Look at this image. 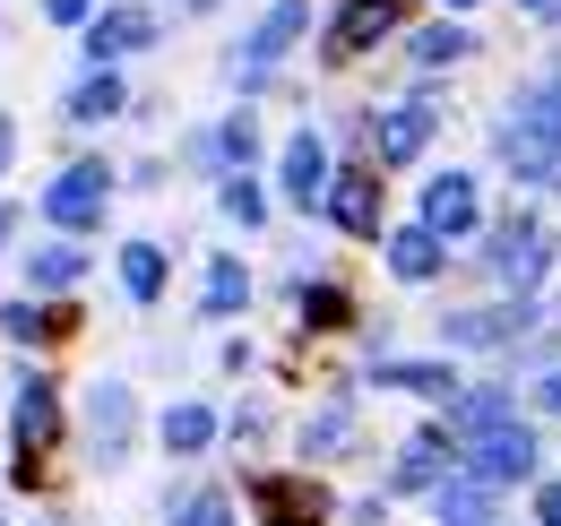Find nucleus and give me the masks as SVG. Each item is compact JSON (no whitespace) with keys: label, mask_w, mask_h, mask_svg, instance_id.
<instances>
[{"label":"nucleus","mask_w":561,"mask_h":526,"mask_svg":"<svg viewBox=\"0 0 561 526\" xmlns=\"http://www.w3.org/2000/svg\"><path fill=\"white\" fill-rule=\"evenodd\" d=\"M518 122H527V130H553V138H561V78H553V87H536V95H518Z\"/></svg>","instance_id":"nucleus-29"},{"label":"nucleus","mask_w":561,"mask_h":526,"mask_svg":"<svg viewBox=\"0 0 561 526\" xmlns=\"http://www.w3.org/2000/svg\"><path fill=\"white\" fill-rule=\"evenodd\" d=\"M251 138H260V130H251V113H233V122H225V156H242V164H251Z\"/></svg>","instance_id":"nucleus-33"},{"label":"nucleus","mask_w":561,"mask_h":526,"mask_svg":"<svg viewBox=\"0 0 561 526\" xmlns=\"http://www.w3.org/2000/svg\"><path fill=\"white\" fill-rule=\"evenodd\" d=\"M44 216H53V225H70V233H87V225L104 216V164H70V173L44 191Z\"/></svg>","instance_id":"nucleus-4"},{"label":"nucleus","mask_w":561,"mask_h":526,"mask_svg":"<svg viewBox=\"0 0 561 526\" xmlns=\"http://www.w3.org/2000/svg\"><path fill=\"white\" fill-rule=\"evenodd\" d=\"M9 225H18V216H9V207H0V233H9Z\"/></svg>","instance_id":"nucleus-40"},{"label":"nucleus","mask_w":561,"mask_h":526,"mask_svg":"<svg viewBox=\"0 0 561 526\" xmlns=\"http://www.w3.org/2000/svg\"><path fill=\"white\" fill-rule=\"evenodd\" d=\"M302 26H311V9H302V0H277V9H268V26L251 35V69H268V61L285 53V44L302 35Z\"/></svg>","instance_id":"nucleus-18"},{"label":"nucleus","mask_w":561,"mask_h":526,"mask_svg":"<svg viewBox=\"0 0 561 526\" xmlns=\"http://www.w3.org/2000/svg\"><path fill=\"white\" fill-rule=\"evenodd\" d=\"M61 329H70V311H35V302L9 311V336H61Z\"/></svg>","instance_id":"nucleus-30"},{"label":"nucleus","mask_w":561,"mask_h":526,"mask_svg":"<svg viewBox=\"0 0 561 526\" xmlns=\"http://www.w3.org/2000/svg\"><path fill=\"white\" fill-rule=\"evenodd\" d=\"M9 147H18V122L0 113V173H9Z\"/></svg>","instance_id":"nucleus-36"},{"label":"nucleus","mask_w":561,"mask_h":526,"mask_svg":"<svg viewBox=\"0 0 561 526\" xmlns=\"http://www.w3.org/2000/svg\"><path fill=\"white\" fill-rule=\"evenodd\" d=\"M329 216H337L346 233H380V173H337Z\"/></svg>","instance_id":"nucleus-11"},{"label":"nucleus","mask_w":561,"mask_h":526,"mask_svg":"<svg viewBox=\"0 0 561 526\" xmlns=\"http://www.w3.org/2000/svg\"><path fill=\"white\" fill-rule=\"evenodd\" d=\"M122 285H130L139 302H156V294H164V251H156V242H130V251H122Z\"/></svg>","instance_id":"nucleus-22"},{"label":"nucleus","mask_w":561,"mask_h":526,"mask_svg":"<svg viewBox=\"0 0 561 526\" xmlns=\"http://www.w3.org/2000/svg\"><path fill=\"white\" fill-rule=\"evenodd\" d=\"M545 405H561V371H545Z\"/></svg>","instance_id":"nucleus-37"},{"label":"nucleus","mask_w":561,"mask_h":526,"mask_svg":"<svg viewBox=\"0 0 561 526\" xmlns=\"http://www.w3.org/2000/svg\"><path fill=\"white\" fill-rule=\"evenodd\" d=\"M536 329V311L527 302H501V311H440V336L449 345H510V336Z\"/></svg>","instance_id":"nucleus-5"},{"label":"nucleus","mask_w":561,"mask_h":526,"mask_svg":"<svg viewBox=\"0 0 561 526\" xmlns=\"http://www.w3.org/2000/svg\"><path fill=\"white\" fill-rule=\"evenodd\" d=\"M440 9H476V0H440Z\"/></svg>","instance_id":"nucleus-39"},{"label":"nucleus","mask_w":561,"mask_h":526,"mask_svg":"<svg viewBox=\"0 0 561 526\" xmlns=\"http://www.w3.org/2000/svg\"><path fill=\"white\" fill-rule=\"evenodd\" d=\"M225 216H242V225H260V216H268V198L251 191V182H225Z\"/></svg>","instance_id":"nucleus-32"},{"label":"nucleus","mask_w":561,"mask_h":526,"mask_svg":"<svg viewBox=\"0 0 561 526\" xmlns=\"http://www.w3.org/2000/svg\"><path fill=\"white\" fill-rule=\"evenodd\" d=\"M78 267H87V251H78V242H44V251H35V267H26V276H35V285H70Z\"/></svg>","instance_id":"nucleus-24"},{"label":"nucleus","mask_w":561,"mask_h":526,"mask_svg":"<svg viewBox=\"0 0 561 526\" xmlns=\"http://www.w3.org/2000/svg\"><path fill=\"white\" fill-rule=\"evenodd\" d=\"M251 501H260L277 526H320V518H329V510H320V492H311L302 474H260V483H251Z\"/></svg>","instance_id":"nucleus-8"},{"label":"nucleus","mask_w":561,"mask_h":526,"mask_svg":"<svg viewBox=\"0 0 561 526\" xmlns=\"http://www.w3.org/2000/svg\"><path fill=\"white\" fill-rule=\"evenodd\" d=\"M346 432H354L346 405H320V414H311V432H302V449H311V458H337V441H346Z\"/></svg>","instance_id":"nucleus-26"},{"label":"nucleus","mask_w":561,"mask_h":526,"mask_svg":"<svg viewBox=\"0 0 561 526\" xmlns=\"http://www.w3.org/2000/svg\"><path fill=\"white\" fill-rule=\"evenodd\" d=\"M130 380H95V397H87V432H95V458H122L130 449Z\"/></svg>","instance_id":"nucleus-7"},{"label":"nucleus","mask_w":561,"mask_h":526,"mask_svg":"<svg viewBox=\"0 0 561 526\" xmlns=\"http://www.w3.org/2000/svg\"><path fill=\"white\" fill-rule=\"evenodd\" d=\"M536 510H545V526H561V483H545V492H536Z\"/></svg>","instance_id":"nucleus-35"},{"label":"nucleus","mask_w":561,"mask_h":526,"mask_svg":"<svg viewBox=\"0 0 561 526\" xmlns=\"http://www.w3.org/2000/svg\"><path fill=\"white\" fill-rule=\"evenodd\" d=\"M467 44H476V35H467V26H449V18H440V26H423V35H415V61H432V69H440V61H458V53H467Z\"/></svg>","instance_id":"nucleus-27"},{"label":"nucleus","mask_w":561,"mask_h":526,"mask_svg":"<svg viewBox=\"0 0 561 526\" xmlns=\"http://www.w3.org/2000/svg\"><path fill=\"white\" fill-rule=\"evenodd\" d=\"M440 466H449V432H415V441H407V458H398V483L423 492V483H440Z\"/></svg>","instance_id":"nucleus-19"},{"label":"nucleus","mask_w":561,"mask_h":526,"mask_svg":"<svg viewBox=\"0 0 561 526\" xmlns=\"http://www.w3.org/2000/svg\"><path fill=\"white\" fill-rule=\"evenodd\" d=\"M139 44H156V18H147V9H104V18L87 26V53H95V69L122 61V53H139Z\"/></svg>","instance_id":"nucleus-9"},{"label":"nucleus","mask_w":561,"mask_h":526,"mask_svg":"<svg viewBox=\"0 0 561 526\" xmlns=\"http://www.w3.org/2000/svg\"><path fill=\"white\" fill-rule=\"evenodd\" d=\"M130 95H122V78L113 69H95V78H78L70 87V122H104V113H122Z\"/></svg>","instance_id":"nucleus-20"},{"label":"nucleus","mask_w":561,"mask_h":526,"mask_svg":"<svg viewBox=\"0 0 561 526\" xmlns=\"http://www.w3.org/2000/svg\"><path fill=\"white\" fill-rule=\"evenodd\" d=\"M182 9H208V0H182Z\"/></svg>","instance_id":"nucleus-41"},{"label":"nucleus","mask_w":561,"mask_h":526,"mask_svg":"<svg viewBox=\"0 0 561 526\" xmlns=\"http://www.w3.org/2000/svg\"><path fill=\"white\" fill-rule=\"evenodd\" d=\"M329 191H337V182H329V147L302 130L294 147H285V198H302V207H329Z\"/></svg>","instance_id":"nucleus-10"},{"label":"nucleus","mask_w":561,"mask_h":526,"mask_svg":"<svg viewBox=\"0 0 561 526\" xmlns=\"http://www.w3.org/2000/svg\"><path fill=\"white\" fill-rule=\"evenodd\" d=\"M302 320H311V329H346L354 302L337 294V285H311V294H302Z\"/></svg>","instance_id":"nucleus-28"},{"label":"nucleus","mask_w":561,"mask_h":526,"mask_svg":"<svg viewBox=\"0 0 561 526\" xmlns=\"http://www.w3.org/2000/svg\"><path fill=\"white\" fill-rule=\"evenodd\" d=\"M492 276H501V285H536V276H545V260H553V242H545V225H536V216H510V225H501V233H492Z\"/></svg>","instance_id":"nucleus-3"},{"label":"nucleus","mask_w":561,"mask_h":526,"mask_svg":"<svg viewBox=\"0 0 561 526\" xmlns=\"http://www.w3.org/2000/svg\"><path fill=\"white\" fill-rule=\"evenodd\" d=\"M501 423H518L510 389H467L458 405H449V432H467V441H484V432H501Z\"/></svg>","instance_id":"nucleus-15"},{"label":"nucleus","mask_w":561,"mask_h":526,"mask_svg":"<svg viewBox=\"0 0 561 526\" xmlns=\"http://www.w3.org/2000/svg\"><path fill=\"white\" fill-rule=\"evenodd\" d=\"M233 510H225V492H199V501H182V518L173 526H225Z\"/></svg>","instance_id":"nucleus-31"},{"label":"nucleus","mask_w":561,"mask_h":526,"mask_svg":"<svg viewBox=\"0 0 561 526\" xmlns=\"http://www.w3.org/2000/svg\"><path fill=\"white\" fill-rule=\"evenodd\" d=\"M423 138H432V104L415 95V104H398V113L380 122V164H415Z\"/></svg>","instance_id":"nucleus-14"},{"label":"nucleus","mask_w":561,"mask_h":526,"mask_svg":"<svg viewBox=\"0 0 561 526\" xmlns=\"http://www.w3.org/2000/svg\"><path fill=\"white\" fill-rule=\"evenodd\" d=\"M467 474L476 483H527L536 474V432L527 423H501L484 441H467Z\"/></svg>","instance_id":"nucleus-1"},{"label":"nucleus","mask_w":561,"mask_h":526,"mask_svg":"<svg viewBox=\"0 0 561 526\" xmlns=\"http://www.w3.org/2000/svg\"><path fill=\"white\" fill-rule=\"evenodd\" d=\"M208 432H216L208 405H173V414H164V441H173V449H208Z\"/></svg>","instance_id":"nucleus-25"},{"label":"nucleus","mask_w":561,"mask_h":526,"mask_svg":"<svg viewBox=\"0 0 561 526\" xmlns=\"http://www.w3.org/2000/svg\"><path fill=\"white\" fill-rule=\"evenodd\" d=\"M389 267H398L407 285L440 276V233H432V225H407V233H389Z\"/></svg>","instance_id":"nucleus-17"},{"label":"nucleus","mask_w":561,"mask_h":526,"mask_svg":"<svg viewBox=\"0 0 561 526\" xmlns=\"http://www.w3.org/2000/svg\"><path fill=\"white\" fill-rule=\"evenodd\" d=\"M44 9H53V18H61V26H78V18H87V9H95V0H44Z\"/></svg>","instance_id":"nucleus-34"},{"label":"nucleus","mask_w":561,"mask_h":526,"mask_svg":"<svg viewBox=\"0 0 561 526\" xmlns=\"http://www.w3.org/2000/svg\"><path fill=\"white\" fill-rule=\"evenodd\" d=\"M242 294H251L242 260H216V267H208V311H216V320H233V311H242Z\"/></svg>","instance_id":"nucleus-23"},{"label":"nucleus","mask_w":561,"mask_h":526,"mask_svg":"<svg viewBox=\"0 0 561 526\" xmlns=\"http://www.w3.org/2000/svg\"><path fill=\"white\" fill-rule=\"evenodd\" d=\"M423 225H432V233H467V225H476V182H467V173H440V182L423 191Z\"/></svg>","instance_id":"nucleus-12"},{"label":"nucleus","mask_w":561,"mask_h":526,"mask_svg":"<svg viewBox=\"0 0 561 526\" xmlns=\"http://www.w3.org/2000/svg\"><path fill=\"white\" fill-rule=\"evenodd\" d=\"M380 389H415V397H440V405H458V371L449 363H380Z\"/></svg>","instance_id":"nucleus-16"},{"label":"nucleus","mask_w":561,"mask_h":526,"mask_svg":"<svg viewBox=\"0 0 561 526\" xmlns=\"http://www.w3.org/2000/svg\"><path fill=\"white\" fill-rule=\"evenodd\" d=\"M527 9H545V18H561V0H527Z\"/></svg>","instance_id":"nucleus-38"},{"label":"nucleus","mask_w":561,"mask_h":526,"mask_svg":"<svg viewBox=\"0 0 561 526\" xmlns=\"http://www.w3.org/2000/svg\"><path fill=\"white\" fill-rule=\"evenodd\" d=\"M61 441V405H53V380H26L18 389V483L44 474V449Z\"/></svg>","instance_id":"nucleus-2"},{"label":"nucleus","mask_w":561,"mask_h":526,"mask_svg":"<svg viewBox=\"0 0 561 526\" xmlns=\"http://www.w3.org/2000/svg\"><path fill=\"white\" fill-rule=\"evenodd\" d=\"M380 35H398V0H346L337 9V53H371Z\"/></svg>","instance_id":"nucleus-13"},{"label":"nucleus","mask_w":561,"mask_h":526,"mask_svg":"<svg viewBox=\"0 0 561 526\" xmlns=\"http://www.w3.org/2000/svg\"><path fill=\"white\" fill-rule=\"evenodd\" d=\"M492 518V483H440V526H484Z\"/></svg>","instance_id":"nucleus-21"},{"label":"nucleus","mask_w":561,"mask_h":526,"mask_svg":"<svg viewBox=\"0 0 561 526\" xmlns=\"http://www.w3.org/2000/svg\"><path fill=\"white\" fill-rule=\"evenodd\" d=\"M501 164H510V182H561V138L510 122V130H501Z\"/></svg>","instance_id":"nucleus-6"}]
</instances>
